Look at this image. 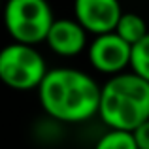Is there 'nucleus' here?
I'll use <instances>...</instances> for the list:
<instances>
[{"instance_id":"f257e3e1","label":"nucleus","mask_w":149,"mask_h":149,"mask_svg":"<svg viewBox=\"0 0 149 149\" xmlns=\"http://www.w3.org/2000/svg\"><path fill=\"white\" fill-rule=\"evenodd\" d=\"M100 91L87 72L53 68L38 87V100L45 113L61 123H83L98 115Z\"/></svg>"},{"instance_id":"f03ea898","label":"nucleus","mask_w":149,"mask_h":149,"mask_svg":"<svg viewBox=\"0 0 149 149\" xmlns=\"http://www.w3.org/2000/svg\"><path fill=\"white\" fill-rule=\"evenodd\" d=\"M98 117L108 128L136 130L149 121V81L134 72L108 77L100 91Z\"/></svg>"},{"instance_id":"7ed1b4c3","label":"nucleus","mask_w":149,"mask_h":149,"mask_svg":"<svg viewBox=\"0 0 149 149\" xmlns=\"http://www.w3.org/2000/svg\"><path fill=\"white\" fill-rule=\"evenodd\" d=\"M2 17L10 38L25 45L45 42L55 21L47 0H8Z\"/></svg>"},{"instance_id":"20e7f679","label":"nucleus","mask_w":149,"mask_h":149,"mask_svg":"<svg viewBox=\"0 0 149 149\" xmlns=\"http://www.w3.org/2000/svg\"><path fill=\"white\" fill-rule=\"evenodd\" d=\"M47 72L44 57L34 45L11 42L0 49V81L6 87L15 91L38 89Z\"/></svg>"},{"instance_id":"39448f33","label":"nucleus","mask_w":149,"mask_h":149,"mask_svg":"<svg viewBox=\"0 0 149 149\" xmlns=\"http://www.w3.org/2000/svg\"><path fill=\"white\" fill-rule=\"evenodd\" d=\"M87 55L96 72L111 77L130 68L132 45L125 42L117 32H108L93 38L87 47Z\"/></svg>"},{"instance_id":"423d86ee","label":"nucleus","mask_w":149,"mask_h":149,"mask_svg":"<svg viewBox=\"0 0 149 149\" xmlns=\"http://www.w3.org/2000/svg\"><path fill=\"white\" fill-rule=\"evenodd\" d=\"M123 13L119 0H74V19L95 36L113 32Z\"/></svg>"},{"instance_id":"0eeeda50","label":"nucleus","mask_w":149,"mask_h":149,"mask_svg":"<svg viewBox=\"0 0 149 149\" xmlns=\"http://www.w3.org/2000/svg\"><path fill=\"white\" fill-rule=\"evenodd\" d=\"M45 44L58 57H76L89 47L87 30L76 19H55Z\"/></svg>"},{"instance_id":"6e6552de","label":"nucleus","mask_w":149,"mask_h":149,"mask_svg":"<svg viewBox=\"0 0 149 149\" xmlns=\"http://www.w3.org/2000/svg\"><path fill=\"white\" fill-rule=\"evenodd\" d=\"M113 32H117L130 45H136L138 42H142L147 36L149 30H147V25L143 21V17H140L138 13H132V11H125Z\"/></svg>"},{"instance_id":"1a4fd4ad","label":"nucleus","mask_w":149,"mask_h":149,"mask_svg":"<svg viewBox=\"0 0 149 149\" xmlns=\"http://www.w3.org/2000/svg\"><path fill=\"white\" fill-rule=\"evenodd\" d=\"M95 149H138V146L132 132L108 128V132H104L95 143Z\"/></svg>"},{"instance_id":"9d476101","label":"nucleus","mask_w":149,"mask_h":149,"mask_svg":"<svg viewBox=\"0 0 149 149\" xmlns=\"http://www.w3.org/2000/svg\"><path fill=\"white\" fill-rule=\"evenodd\" d=\"M130 72L149 81V34L142 42L132 45V58H130Z\"/></svg>"},{"instance_id":"9b49d317","label":"nucleus","mask_w":149,"mask_h":149,"mask_svg":"<svg viewBox=\"0 0 149 149\" xmlns=\"http://www.w3.org/2000/svg\"><path fill=\"white\" fill-rule=\"evenodd\" d=\"M132 136L136 140L138 149H149V121H146L143 125H140L136 130H132Z\"/></svg>"},{"instance_id":"f8f14e48","label":"nucleus","mask_w":149,"mask_h":149,"mask_svg":"<svg viewBox=\"0 0 149 149\" xmlns=\"http://www.w3.org/2000/svg\"><path fill=\"white\" fill-rule=\"evenodd\" d=\"M0 6H2V0H0Z\"/></svg>"}]
</instances>
